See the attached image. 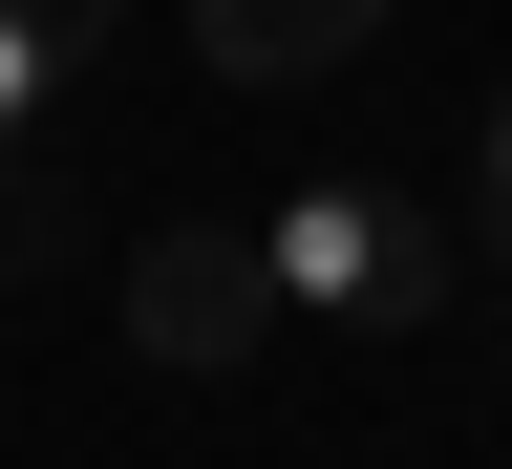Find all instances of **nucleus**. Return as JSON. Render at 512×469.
<instances>
[{"label":"nucleus","instance_id":"obj_1","mask_svg":"<svg viewBox=\"0 0 512 469\" xmlns=\"http://www.w3.org/2000/svg\"><path fill=\"white\" fill-rule=\"evenodd\" d=\"M256 256H278V299L342 320V342H427V299H448V214L384 192V171H299L278 214H256Z\"/></svg>","mask_w":512,"mask_h":469},{"label":"nucleus","instance_id":"obj_2","mask_svg":"<svg viewBox=\"0 0 512 469\" xmlns=\"http://www.w3.org/2000/svg\"><path fill=\"white\" fill-rule=\"evenodd\" d=\"M256 320H278V256H256V235H150V256H128V342H150V363H235Z\"/></svg>","mask_w":512,"mask_h":469},{"label":"nucleus","instance_id":"obj_3","mask_svg":"<svg viewBox=\"0 0 512 469\" xmlns=\"http://www.w3.org/2000/svg\"><path fill=\"white\" fill-rule=\"evenodd\" d=\"M384 22H406V0H192V64H214V86H342Z\"/></svg>","mask_w":512,"mask_h":469},{"label":"nucleus","instance_id":"obj_4","mask_svg":"<svg viewBox=\"0 0 512 469\" xmlns=\"http://www.w3.org/2000/svg\"><path fill=\"white\" fill-rule=\"evenodd\" d=\"M64 64H86V43H43L22 0H0V150H22V128H43V86H64Z\"/></svg>","mask_w":512,"mask_h":469},{"label":"nucleus","instance_id":"obj_5","mask_svg":"<svg viewBox=\"0 0 512 469\" xmlns=\"http://www.w3.org/2000/svg\"><path fill=\"white\" fill-rule=\"evenodd\" d=\"M470 214H491V235H512V86H491V171H470Z\"/></svg>","mask_w":512,"mask_h":469},{"label":"nucleus","instance_id":"obj_6","mask_svg":"<svg viewBox=\"0 0 512 469\" xmlns=\"http://www.w3.org/2000/svg\"><path fill=\"white\" fill-rule=\"evenodd\" d=\"M22 22H43V43H107V0H22Z\"/></svg>","mask_w":512,"mask_h":469}]
</instances>
